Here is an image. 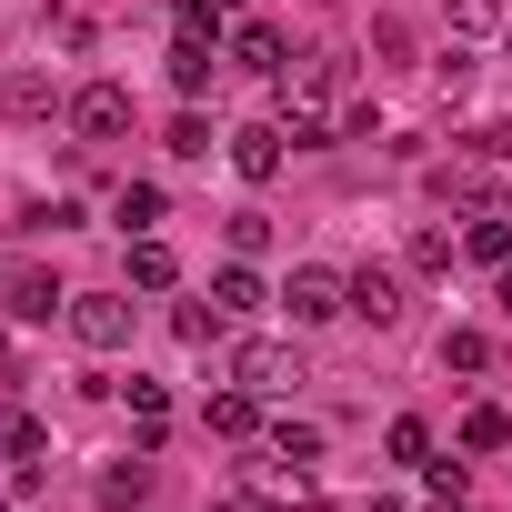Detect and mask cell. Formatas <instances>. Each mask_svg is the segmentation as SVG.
Returning a JSON list of instances; mask_svg holds the SVG:
<instances>
[{"label":"cell","instance_id":"6da1fadb","mask_svg":"<svg viewBox=\"0 0 512 512\" xmlns=\"http://www.w3.org/2000/svg\"><path fill=\"white\" fill-rule=\"evenodd\" d=\"M432 191H442V201H512V151L482 131V151H452V161L432 171Z\"/></svg>","mask_w":512,"mask_h":512},{"label":"cell","instance_id":"7a4b0ae2","mask_svg":"<svg viewBox=\"0 0 512 512\" xmlns=\"http://www.w3.org/2000/svg\"><path fill=\"white\" fill-rule=\"evenodd\" d=\"M282 312H292V332H312V322H332V312H352V282H342L332 262H302V272L282 282Z\"/></svg>","mask_w":512,"mask_h":512},{"label":"cell","instance_id":"3957f363","mask_svg":"<svg viewBox=\"0 0 512 512\" xmlns=\"http://www.w3.org/2000/svg\"><path fill=\"white\" fill-rule=\"evenodd\" d=\"M61 322H71L81 352H121V342H131V302H121V292H71Z\"/></svg>","mask_w":512,"mask_h":512},{"label":"cell","instance_id":"277c9868","mask_svg":"<svg viewBox=\"0 0 512 512\" xmlns=\"http://www.w3.org/2000/svg\"><path fill=\"white\" fill-rule=\"evenodd\" d=\"M231 382L272 402V392H292V382H302V352H292V342H241V352H231Z\"/></svg>","mask_w":512,"mask_h":512},{"label":"cell","instance_id":"5b68a950","mask_svg":"<svg viewBox=\"0 0 512 512\" xmlns=\"http://www.w3.org/2000/svg\"><path fill=\"white\" fill-rule=\"evenodd\" d=\"M71 131H81V141H121V131H131V91H121V81H91V91L71 101Z\"/></svg>","mask_w":512,"mask_h":512},{"label":"cell","instance_id":"8992f818","mask_svg":"<svg viewBox=\"0 0 512 512\" xmlns=\"http://www.w3.org/2000/svg\"><path fill=\"white\" fill-rule=\"evenodd\" d=\"M282 141H292L282 121H251V131H231V171H241V181H272V171H282Z\"/></svg>","mask_w":512,"mask_h":512},{"label":"cell","instance_id":"52a82bcc","mask_svg":"<svg viewBox=\"0 0 512 512\" xmlns=\"http://www.w3.org/2000/svg\"><path fill=\"white\" fill-rule=\"evenodd\" d=\"M231 61H241V71H262V81H282V71H292V51H282V31H272V21H241V31H231Z\"/></svg>","mask_w":512,"mask_h":512},{"label":"cell","instance_id":"ba28073f","mask_svg":"<svg viewBox=\"0 0 512 512\" xmlns=\"http://www.w3.org/2000/svg\"><path fill=\"white\" fill-rule=\"evenodd\" d=\"M0 292H11V312H21V322H51V312H71V292H61L51 272H11Z\"/></svg>","mask_w":512,"mask_h":512},{"label":"cell","instance_id":"9c48e42d","mask_svg":"<svg viewBox=\"0 0 512 512\" xmlns=\"http://www.w3.org/2000/svg\"><path fill=\"white\" fill-rule=\"evenodd\" d=\"M352 312H362L372 332H392V322H402V282H392V272H352Z\"/></svg>","mask_w":512,"mask_h":512},{"label":"cell","instance_id":"30bf717a","mask_svg":"<svg viewBox=\"0 0 512 512\" xmlns=\"http://www.w3.org/2000/svg\"><path fill=\"white\" fill-rule=\"evenodd\" d=\"M41 452H51V432H41V412H21V402H11V412H0V462H21V472H31Z\"/></svg>","mask_w":512,"mask_h":512},{"label":"cell","instance_id":"8fae6325","mask_svg":"<svg viewBox=\"0 0 512 512\" xmlns=\"http://www.w3.org/2000/svg\"><path fill=\"white\" fill-rule=\"evenodd\" d=\"M502 31H512L502 0H452V41H462V51H482V41H502Z\"/></svg>","mask_w":512,"mask_h":512},{"label":"cell","instance_id":"7c38bea8","mask_svg":"<svg viewBox=\"0 0 512 512\" xmlns=\"http://www.w3.org/2000/svg\"><path fill=\"white\" fill-rule=\"evenodd\" d=\"M211 71H221V51H211L201 31H181V41H171V91H211Z\"/></svg>","mask_w":512,"mask_h":512},{"label":"cell","instance_id":"4fadbf2b","mask_svg":"<svg viewBox=\"0 0 512 512\" xmlns=\"http://www.w3.org/2000/svg\"><path fill=\"white\" fill-rule=\"evenodd\" d=\"M211 312H262V272H251V262H221V272H211Z\"/></svg>","mask_w":512,"mask_h":512},{"label":"cell","instance_id":"5bb4252c","mask_svg":"<svg viewBox=\"0 0 512 512\" xmlns=\"http://www.w3.org/2000/svg\"><path fill=\"white\" fill-rule=\"evenodd\" d=\"M201 422H211V432H231V442H241V432H251V422H262V392H241V382H231V392H211V402H201Z\"/></svg>","mask_w":512,"mask_h":512},{"label":"cell","instance_id":"9a60e30c","mask_svg":"<svg viewBox=\"0 0 512 512\" xmlns=\"http://www.w3.org/2000/svg\"><path fill=\"white\" fill-rule=\"evenodd\" d=\"M131 282H141V292H171V282H181V262H171V241H151V231L131 241Z\"/></svg>","mask_w":512,"mask_h":512},{"label":"cell","instance_id":"2e32d148","mask_svg":"<svg viewBox=\"0 0 512 512\" xmlns=\"http://www.w3.org/2000/svg\"><path fill=\"white\" fill-rule=\"evenodd\" d=\"M502 442H512V412L502 402H472L462 412V452H502Z\"/></svg>","mask_w":512,"mask_h":512},{"label":"cell","instance_id":"e0dca14e","mask_svg":"<svg viewBox=\"0 0 512 512\" xmlns=\"http://www.w3.org/2000/svg\"><path fill=\"white\" fill-rule=\"evenodd\" d=\"M462 251H472V262H492V272H502V262H512V221H502V211H482V221L462 231Z\"/></svg>","mask_w":512,"mask_h":512},{"label":"cell","instance_id":"ac0fdd59","mask_svg":"<svg viewBox=\"0 0 512 512\" xmlns=\"http://www.w3.org/2000/svg\"><path fill=\"white\" fill-rule=\"evenodd\" d=\"M272 452H282V462H292V472H312V462H322V432H312V422H292V412H282V422H272Z\"/></svg>","mask_w":512,"mask_h":512},{"label":"cell","instance_id":"d6986e66","mask_svg":"<svg viewBox=\"0 0 512 512\" xmlns=\"http://www.w3.org/2000/svg\"><path fill=\"white\" fill-rule=\"evenodd\" d=\"M111 221H121V231H151V221H161V191H151V181H131V191L111 201Z\"/></svg>","mask_w":512,"mask_h":512},{"label":"cell","instance_id":"ffe728a7","mask_svg":"<svg viewBox=\"0 0 512 512\" xmlns=\"http://www.w3.org/2000/svg\"><path fill=\"white\" fill-rule=\"evenodd\" d=\"M221 322H231V312H201V302H181V312H171V332H181L191 352H211V342H221Z\"/></svg>","mask_w":512,"mask_h":512},{"label":"cell","instance_id":"44dd1931","mask_svg":"<svg viewBox=\"0 0 512 512\" xmlns=\"http://www.w3.org/2000/svg\"><path fill=\"white\" fill-rule=\"evenodd\" d=\"M482 362H492L482 332H442V372H482Z\"/></svg>","mask_w":512,"mask_h":512},{"label":"cell","instance_id":"7402d4cb","mask_svg":"<svg viewBox=\"0 0 512 512\" xmlns=\"http://www.w3.org/2000/svg\"><path fill=\"white\" fill-rule=\"evenodd\" d=\"M141 492H151V472H141V462H121V472H101V502H111V512H131Z\"/></svg>","mask_w":512,"mask_h":512},{"label":"cell","instance_id":"603a6c76","mask_svg":"<svg viewBox=\"0 0 512 512\" xmlns=\"http://www.w3.org/2000/svg\"><path fill=\"white\" fill-rule=\"evenodd\" d=\"M171 151H181V161H211V121L181 111V121H171Z\"/></svg>","mask_w":512,"mask_h":512},{"label":"cell","instance_id":"cb8c5ba5","mask_svg":"<svg viewBox=\"0 0 512 512\" xmlns=\"http://www.w3.org/2000/svg\"><path fill=\"white\" fill-rule=\"evenodd\" d=\"M382 442H392V462H422V452H432V432H422V422H412V412H402V422H392V432H382Z\"/></svg>","mask_w":512,"mask_h":512},{"label":"cell","instance_id":"d4e9b609","mask_svg":"<svg viewBox=\"0 0 512 512\" xmlns=\"http://www.w3.org/2000/svg\"><path fill=\"white\" fill-rule=\"evenodd\" d=\"M231 251H272V221L262 211H231Z\"/></svg>","mask_w":512,"mask_h":512},{"label":"cell","instance_id":"484cf974","mask_svg":"<svg viewBox=\"0 0 512 512\" xmlns=\"http://www.w3.org/2000/svg\"><path fill=\"white\" fill-rule=\"evenodd\" d=\"M412 262L422 272H452V231H412Z\"/></svg>","mask_w":512,"mask_h":512},{"label":"cell","instance_id":"4316f807","mask_svg":"<svg viewBox=\"0 0 512 512\" xmlns=\"http://www.w3.org/2000/svg\"><path fill=\"white\" fill-rule=\"evenodd\" d=\"M11 111H51V81L41 71H11Z\"/></svg>","mask_w":512,"mask_h":512},{"label":"cell","instance_id":"83f0119b","mask_svg":"<svg viewBox=\"0 0 512 512\" xmlns=\"http://www.w3.org/2000/svg\"><path fill=\"white\" fill-rule=\"evenodd\" d=\"M502 312H512V262H502Z\"/></svg>","mask_w":512,"mask_h":512},{"label":"cell","instance_id":"f1b7e54d","mask_svg":"<svg viewBox=\"0 0 512 512\" xmlns=\"http://www.w3.org/2000/svg\"><path fill=\"white\" fill-rule=\"evenodd\" d=\"M492 141H502V151H512V121H502V131H492Z\"/></svg>","mask_w":512,"mask_h":512},{"label":"cell","instance_id":"f546056e","mask_svg":"<svg viewBox=\"0 0 512 512\" xmlns=\"http://www.w3.org/2000/svg\"><path fill=\"white\" fill-rule=\"evenodd\" d=\"M231 512H262V502H231Z\"/></svg>","mask_w":512,"mask_h":512},{"label":"cell","instance_id":"4dcf8cb0","mask_svg":"<svg viewBox=\"0 0 512 512\" xmlns=\"http://www.w3.org/2000/svg\"><path fill=\"white\" fill-rule=\"evenodd\" d=\"M372 512H402V502H372Z\"/></svg>","mask_w":512,"mask_h":512},{"label":"cell","instance_id":"1f68e13d","mask_svg":"<svg viewBox=\"0 0 512 512\" xmlns=\"http://www.w3.org/2000/svg\"><path fill=\"white\" fill-rule=\"evenodd\" d=\"M452 512H462V502H452Z\"/></svg>","mask_w":512,"mask_h":512}]
</instances>
